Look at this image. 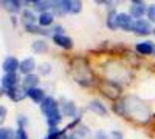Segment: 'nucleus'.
Wrapping results in <instances>:
<instances>
[{"instance_id": "obj_10", "label": "nucleus", "mask_w": 155, "mask_h": 139, "mask_svg": "<svg viewBox=\"0 0 155 139\" xmlns=\"http://www.w3.org/2000/svg\"><path fill=\"white\" fill-rule=\"evenodd\" d=\"M53 40L57 45L61 46L62 48H64L65 50H71L73 48V41L68 36H65V35H63L60 33H56L54 35Z\"/></svg>"}, {"instance_id": "obj_18", "label": "nucleus", "mask_w": 155, "mask_h": 139, "mask_svg": "<svg viewBox=\"0 0 155 139\" xmlns=\"http://www.w3.org/2000/svg\"><path fill=\"white\" fill-rule=\"evenodd\" d=\"M39 24L43 26H46L49 25L53 23L54 21V15L52 13L49 12H44L40 14L39 16Z\"/></svg>"}, {"instance_id": "obj_17", "label": "nucleus", "mask_w": 155, "mask_h": 139, "mask_svg": "<svg viewBox=\"0 0 155 139\" xmlns=\"http://www.w3.org/2000/svg\"><path fill=\"white\" fill-rule=\"evenodd\" d=\"M90 109L91 110H93L94 112H95V113H97V114H99V115H101V116H104V115H105L106 114V109H105V107L101 103V102H99L98 100H94V101H92L91 103H90Z\"/></svg>"}, {"instance_id": "obj_13", "label": "nucleus", "mask_w": 155, "mask_h": 139, "mask_svg": "<svg viewBox=\"0 0 155 139\" xmlns=\"http://www.w3.org/2000/svg\"><path fill=\"white\" fill-rule=\"evenodd\" d=\"M35 68V62L33 58L29 57L25 59L19 66V69L21 71L22 73L24 74H31V72L34 71V69Z\"/></svg>"}, {"instance_id": "obj_16", "label": "nucleus", "mask_w": 155, "mask_h": 139, "mask_svg": "<svg viewBox=\"0 0 155 139\" xmlns=\"http://www.w3.org/2000/svg\"><path fill=\"white\" fill-rule=\"evenodd\" d=\"M153 50H154V45L149 42L139 43L136 45V51L142 54H145V55L151 54L153 52Z\"/></svg>"}, {"instance_id": "obj_20", "label": "nucleus", "mask_w": 155, "mask_h": 139, "mask_svg": "<svg viewBox=\"0 0 155 139\" xmlns=\"http://www.w3.org/2000/svg\"><path fill=\"white\" fill-rule=\"evenodd\" d=\"M32 48H33V50L35 52H37V53H43V52H45L47 51L48 45H47V43L45 41L38 40V41H36V42H35L33 43Z\"/></svg>"}, {"instance_id": "obj_2", "label": "nucleus", "mask_w": 155, "mask_h": 139, "mask_svg": "<svg viewBox=\"0 0 155 139\" xmlns=\"http://www.w3.org/2000/svg\"><path fill=\"white\" fill-rule=\"evenodd\" d=\"M72 75L75 81L83 86H88L94 80V74L84 59L76 58L72 62Z\"/></svg>"}, {"instance_id": "obj_4", "label": "nucleus", "mask_w": 155, "mask_h": 139, "mask_svg": "<svg viewBox=\"0 0 155 139\" xmlns=\"http://www.w3.org/2000/svg\"><path fill=\"white\" fill-rule=\"evenodd\" d=\"M101 92L111 100H117L121 95V88L113 81H105L100 85Z\"/></svg>"}, {"instance_id": "obj_8", "label": "nucleus", "mask_w": 155, "mask_h": 139, "mask_svg": "<svg viewBox=\"0 0 155 139\" xmlns=\"http://www.w3.org/2000/svg\"><path fill=\"white\" fill-rule=\"evenodd\" d=\"M19 81V77L15 72L6 73L2 79V87L3 89L8 90L15 86H17V82Z\"/></svg>"}, {"instance_id": "obj_30", "label": "nucleus", "mask_w": 155, "mask_h": 139, "mask_svg": "<svg viewBox=\"0 0 155 139\" xmlns=\"http://www.w3.org/2000/svg\"><path fill=\"white\" fill-rule=\"evenodd\" d=\"M95 139H107V137H106V135H105L104 132H103V131H98L97 134H96Z\"/></svg>"}, {"instance_id": "obj_15", "label": "nucleus", "mask_w": 155, "mask_h": 139, "mask_svg": "<svg viewBox=\"0 0 155 139\" xmlns=\"http://www.w3.org/2000/svg\"><path fill=\"white\" fill-rule=\"evenodd\" d=\"M38 83H39V78H38L37 75H35V74H28L24 79L23 87L26 90H28L30 89L36 88V86L38 85Z\"/></svg>"}, {"instance_id": "obj_27", "label": "nucleus", "mask_w": 155, "mask_h": 139, "mask_svg": "<svg viewBox=\"0 0 155 139\" xmlns=\"http://www.w3.org/2000/svg\"><path fill=\"white\" fill-rule=\"evenodd\" d=\"M147 15L150 21L155 23V4H152L149 5L147 10Z\"/></svg>"}, {"instance_id": "obj_6", "label": "nucleus", "mask_w": 155, "mask_h": 139, "mask_svg": "<svg viewBox=\"0 0 155 139\" xmlns=\"http://www.w3.org/2000/svg\"><path fill=\"white\" fill-rule=\"evenodd\" d=\"M7 96L15 102H18L21 101L22 100H24L26 95H27V90L21 86H15L8 90H6Z\"/></svg>"}, {"instance_id": "obj_32", "label": "nucleus", "mask_w": 155, "mask_h": 139, "mask_svg": "<svg viewBox=\"0 0 155 139\" xmlns=\"http://www.w3.org/2000/svg\"><path fill=\"white\" fill-rule=\"evenodd\" d=\"M153 53L155 54V46H154V50H153Z\"/></svg>"}, {"instance_id": "obj_19", "label": "nucleus", "mask_w": 155, "mask_h": 139, "mask_svg": "<svg viewBox=\"0 0 155 139\" xmlns=\"http://www.w3.org/2000/svg\"><path fill=\"white\" fill-rule=\"evenodd\" d=\"M2 5L5 7V9H6L9 12H12V13H16L20 8L19 2H17V1H13V0L3 1Z\"/></svg>"}, {"instance_id": "obj_11", "label": "nucleus", "mask_w": 155, "mask_h": 139, "mask_svg": "<svg viewBox=\"0 0 155 139\" xmlns=\"http://www.w3.org/2000/svg\"><path fill=\"white\" fill-rule=\"evenodd\" d=\"M19 66L20 64L15 57H7L3 63V69L6 73L15 72Z\"/></svg>"}, {"instance_id": "obj_25", "label": "nucleus", "mask_w": 155, "mask_h": 139, "mask_svg": "<svg viewBox=\"0 0 155 139\" xmlns=\"http://www.w3.org/2000/svg\"><path fill=\"white\" fill-rule=\"evenodd\" d=\"M15 133L11 128H1L0 139H15Z\"/></svg>"}, {"instance_id": "obj_22", "label": "nucleus", "mask_w": 155, "mask_h": 139, "mask_svg": "<svg viewBox=\"0 0 155 139\" xmlns=\"http://www.w3.org/2000/svg\"><path fill=\"white\" fill-rule=\"evenodd\" d=\"M117 14L115 11H112L109 13L108 17H107V26L112 29V30H115L118 27L117 24Z\"/></svg>"}, {"instance_id": "obj_28", "label": "nucleus", "mask_w": 155, "mask_h": 139, "mask_svg": "<svg viewBox=\"0 0 155 139\" xmlns=\"http://www.w3.org/2000/svg\"><path fill=\"white\" fill-rule=\"evenodd\" d=\"M15 139H28L27 135L23 128H20L19 129L16 130L15 135Z\"/></svg>"}, {"instance_id": "obj_7", "label": "nucleus", "mask_w": 155, "mask_h": 139, "mask_svg": "<svg viewBox=\"0 0 155 139\" xmlns=\"http://www.w3.org/2000/svg\"><path fill=\"white\" fill-rule=\"evenodd\" d=\"M134 31L141 35H148L152 33L153 28L152 25L150 24V22H148L145 19H138L137 21H135V24H134Z\"/></svg>"}, {"instance_id": "obj_31", "label": "nucleus", "mask_w": 155, "mask_h": 139, "mask_svg": "<svg viewBox=\"0 0 155 139\" xmlns=\"http://www.w3.org/2000/svg\"><path fill=\"white\" fill-rule=\"evenodd\" d=\"M153 33H154V34H155V27H154V28H153Z\"/></svg>"}, {"instance_id": "obj_5", "label": "nucleus", "mask_w": 155, "mask_h": 139, "mask_svg": "<svg viewBox=\"0 0 155 139\" xmlns=\"http://www.w3.org/2000/svg\"><path fill=\"white\" fill-rule=\"evenodd\" d=\"M117 24L118 27H121L125 31H134L135 22L133 20L132 15L125 13H121L117 15Z\"/></svg>"}, {"instance_id": "obj_26", "label": "nucleus", "mask_w": 155, "mask_h": 139, "mask_svg": "<svg viewBox=\"0 0 155 139\" xmlns=\"http://www.w3.org/2000/svg\"><path fill=\"white\" fill-rule=\"evenodd\" d=\"M75 111H76V109H75L74 103L68 102V103H66L65 105H64V112L66 115H68L69 117L74 116V113H75Z\"/></svg>"}, {"instance_id": "obj_29", "label": "nucleus", "mask_w": 155, "mask_h": 139, "mask_svg": "<svg viewBox=\"0 0 155 139\" xmlns=\"http://www.w3.org/2000/svg\"><path fill=\"white\" fill-rule=\"evenodd\" d=\"M5 114H6V110L5 109L4 106H1L0 107V123L2 124L5 120Z\"/></svg>"}, {"instance_id": "obj_23", "label": "nucleus", "mask_w": 155, "mask_h": 139, "mask_svg": "<svg viewBox=\"0 0 155 139\" xmlns=\"http://www.w3.org/2000/svg\"><path fill=\"white\" fill-rule=\"evenodd\" d=\"M68 10L71 13L77 14L82 10V2L78 0L68 1Z\"/></svg>"}, {"instance_id": "obj_21", "label": "nucleus", "mask_w": 155, "mask_h": 139, "mask_svg": "<svg viewBox=\"0 0 155 139\" xmlns=\"http://www.w3.org/2000/svg\"><path fill=\"white\" fill-rule=\"evenodd\" d=\"M52 4H53V2H50V1H35V2L33 3L35 9L36 11L43 12V13L46 9L51 8L52 7Z\"/></svg>"}, {"instance_id": "obj_14", "label": "nucleus", "mask_w": 155, "mask_h": 139, "mask_svg": "<svg viewBox=\"0 0 155 139\" xmlns=\"http://www.w3.org/2000/svg\"><path fill=\"white\" fill-rule=\"evenodd\" d=\"M27 96L36 103H39V102L42 103L45 99L44 90H42L39 88H33V89L28 90H27Z\"/></svg>"}, {"instance_id": "obj_12", "label": "nucleus", "mask_w": 155, "mask_h": 139, "mask_svg": "<svg viewBox=\"0 0 155 139\" xmlns=\"http://www.w3.org/2000/svg\"><path fill=\"white\" fill-rule=\"evenodd\" d=\"M68 139H91V132L86 127L81 126L70 135Z\"/></svg>"}, {"instance_id": "obj_1", "label": "nucleus", "mask_w": 155, "mask_h": 139, "mask_svg": "<svg viewBox=\"0 0 155 139\" xmlns=\"http://www.w3.org/2000/svg\"><path fill=\"white\" fill-rule=\"evenodd\" d=\"M121 106L123 113L137 123H146L150 118L148 107L134 96L126 97Z\"/></svg>"}, {"instance_id": "obj_3", "label": "nucleus", "mask_w": 155, "mask_h": 139, "mask_svg": "<svg viewBox=\"0 0 155 139\" xmlns=\"http://www.w3.org/2000/svg\"><path fill=\"white\" fill-rule=\"evenodd\" d=\"M41 111L47 118L48 124L51 128L55 127L62 120V116L58 109L56 100L52 97H47L41 103Z\"/></svg>"}, {"instance_id": "obj_9", "label": "nucleus", "mask_w": 155, "mask_h": 139, "mask_svg": "<svg viewBox=\"0 0 155 139\" xmlns=\"http://www.w3.org/2000/svg\"><path fill=\"white\" fill-rule=\"evenodd\" d=\"M146 5L142 1H133L130 5V14L133 17L139 18L145 13Z\"/></svg>"}, {"instance_id": "obj_24", "label": "nucleus", "mask_w": 155, "mask_h": 139, "mask_svg": "<svg viewBox=\"0 0 155 139\" xmlns=\"http://www.w3.org/2000/svg\"><path fill=\"white\" fill-rule=\"evenodd\" d=\"M23 19H24L25 22H26V25H31V24H33L34 22H35V16L29 10H25L24 11Z\"/></svg>"}]
</instances>
